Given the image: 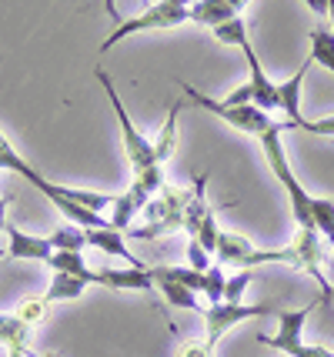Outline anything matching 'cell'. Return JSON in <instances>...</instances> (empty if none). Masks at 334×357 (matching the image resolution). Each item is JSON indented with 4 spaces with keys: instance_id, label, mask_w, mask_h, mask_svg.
<instances>
[{
    "instance_id": "obj_1",
    "label": "cell",
    "mask_w": 334,
    "mask_h": 357,
    "mask_svg": "<svg viewBox=\"0 0 334 357\" xmlns=\"http://www.w3.org/2000/svg\"><path fill=\"white\" fill-rule=\"evenodd\" d=\"M284 130L287 124H278L271 127V130H264L261 134V154H264V160H268L271 174L278 177V184L284 187L287 201H291V214H294V224L298 227H308V231H314V218H311V194H308V187L298 181V174L291 171V160H287V151H284Z\"/></svg>"
},
{
    "instance_id": "obj_2",
    "label": "cell",
    "mask_w": 334,
    "mask_h": 357,
    "mask_svg": "<svg viewBox=\"0 0 334 357\" xmlns=\"http://www.w3.org/2000/svg\"><path fill=\"white\" fill-rule=\"evenodd\" d=\"M191 194L194 187H174V184H164L147 201V207L141 211V218L147 227H130V237H137V241H158L164 234H174L184 227V211H188V204H191Z\"/></svg>"
},
{
    "instance_id": "obj_3",
    "label": "cell",
    "mask_w": 334,
    "mask_h": 357,
    "mask_svg": "<svg viewBox=\"0 0 334 357\" xmlns=\"http://www.w3.org/2000/svg\"><path fill=\"white\" fill-rule=\"evenodd\" d=\"M177 87L184 91V97L191 100L197 110H207V114H214L218 121H224L227 127H234L241 134H248V137H261L264 130L278 124L274 117H271L268 110H261L257 104H241V107H231V104H224V100H214V97H207L201 93L197 87L191 84H184V80H177Z\"/></svg>"
},
{
    "instance_id": "obj_4",
    "label": "cell",
    "mask_w": 334,
    "mask_h": 357,
    "mask_svg": "<svg viewBox=\"0 0 334 357\" xmlns=\"http://www.w3.org/2000/svg\"><path fill=\"white\" fill-rule=\"evenodd\" d=\"M94 80L104 87V93H107V100H111V107H114V117H117V124H121L124 157H128L130 171L154 167V164H158V157H154V137H147V134H141V130L134 127L128 107H124V100H121V91L114 87V80L107 77V70H104V67H94Z\"/></svg>"
},
{
    "instance_id": "obj_5",
    "label": "cell",
    "mask_w": 334,
    "mask_h": 357,
    "mask_svg": "<svg viewBox=\"0 0 334 357\" xmlns=\"http://www.w3.org/2000/svg\"><path fill=\"white\" fill-rule=\"evenodd\" d=\"M188 20H191V7H177V3H167V0H158L154 7L141 10L137 17L121 20V24L107 33V40L100 44V54L114 50L121 40H128V37H134V33H144V31H174V27L188 24Z\"/></svg>"
},
{
    "instance_id": "obj_6",
    "label": "cell",
    "mask_w": 334,
    "mask_h": 357,
    "mask_svg": "<svg viewBox=\"0 0 334 357\" xmlns=\"http://www.w3.org/2000/svg\"><path fill=\"white\" fill-rule=\"evenodd\" d=\"M214 257H218L224 267H238V271H255V267H261V264H291L294 267V250L291 248L261 250V248H255L251 241H244L241 234H231V231L218 234Z\"/></svg>"
},
{
    "instance_id": "obj_7",
    "label": "cell",
    "mask_w": 334,
    "mask_h": 357,
    "mask_svg": "<svg viewBox=\"0 0 334 357\" xmlns=\"http://www.w3.org/2000/svg\"><path fill=\"white\" fill-rule=\"evenodd\" d=\"M278 311H281V307H274V304H227V301L207 304L204 307V327H207L204 341L211 344V347H218V341H221L231 327H238L241 321H248V317H278Z\"/></svg>"
},
{
    "instance_id": "obj_8",
    "label": "cell",
    "mask_w": 334,
    "mask_h": 357,
    "mask_svg": "<svg viewBox=\"0 0 334 357\" xmlns=\"http://www.w3.org/2000/svg\"><path fill=\"white\" fill-rule=\"evenodd\" d=\"M7 261H37V264H47L50 257H54V244H50L47 237H37V234H27L14 227V224H7Z\"/></svg>"
},
{
    "instance_id": "obj_9",
    "label": "cell",
    "mask_w": 334,
    "mask_h": 357,
    "mask_svg": "<svg viewBox=\"0 0 334 357\" xmlns=\"http://www.w3.org/2000/svg\"><path fill=\"white\" fill-rule=\"evenodd\" d=\"M311 314H314V304H304V307H281V311H278L281 331H278V334H261L257 341L274 347V351H284L291 344L304 341V324H308Z\"/></svg>"
},
{
    "instance_id": "obj_10",
    "label": "cell",
    "mask_w": 334,
    "mask_h": 357,
    "mask_svg": "<svg viewBox=\"0 0 334 357\" xmlns=\"http://www.w3.org/2000/svg\"><path fill=\"white\" fill-rule=\"evenodd\" d=\"M311 67H314V63L304 61L287 80H278V110L287 117L284 121L287 130H294V127L304 121L301 117V93H304V80H308V70H311Z\"/></svg>"
},
{
    "instance_id": "obj_11",
    "label": "cell",
    "mask_w": 334,
    "mask_h": 357,
    "mask_svg": "<svg viewBox=\"0 0 334 357\" xmlns=\"http://www.w3.org/2000/svg\"><path fill=\"white\" fill-rule=\"evenodd\" d=\"M244 50V61H248V84L255 87V104L261 110H268V114H274L278 110V84L268 77V70H264V63L257 61V54H255V47L251 44H244L241 47Z\"/></svg>"
},
{
    "instance_id": "obj_12",
    "label": "cell",
    "mask_w": 334,
    "mask_h": 357,
    "mask_svg": "<svg viewBox=\"0 0 334 357\" xmlns=\"http://www.w3.org/2000/svg\"><path fill=\"white\" fill-rule=\"evenodd\" d=\"M97 287H111V291H154V278L151 267H100L97 271Z\"/></svg>"
},
{
    "instance_id": "obj_13",
    "label": "cell",
    "mask_w": 334,
    "mask_h": 357,
    "mask_svg": "<svg viewBox=\"0 0 334 357\" xmlns=\"http://www.w3.org/2000/svg\"><path fill=\"white\" fill-rule=\"evenodd\" d=\"M251 0H194L191 7V20L194 24H201V27H221L227 20H234L241 17V10L248 7Z\"/></svg>"
},
{
    "instance_id": "obj_14",
    "label": "cell",
    "mask_w": 334,
    "mask_h": 357,
    "mask_svg": "<svg viewBox=\"0 0 334 357\" xmlns=\"http://www.w3.org/2000/svg\"><path fill=\"white\" fill-rule=\"evenodd\" d=\"M87 248L104 250V254H111V257H124L130 267H147V264H141V261L130 254L124 234L114 231V227H97V231H87Z\"/></svg>"
},
{
    "instance_id": "obj_15",
    "label": "cell",
    "mask_w": 334,
    "mask_h": 357,
    "mask_svg": "<svg viewBox=\"0 0 334 357\" xmlns=\"http://www.w3.org/2000/svg\"><path fill=\"white\" fill-rule=\"evenodd\" d=\"M47 267L57 271V274H70V278H80L87 284H97V271L84 261V250H54Z\"/></svg>"
},
{
    "instance_id": "obj_16",
    "label": "cell",
    "mask_w": 334,
    "mask_h": 357,
    "mask_svg": "<svg viewBox=\"0 0 334 357\" xmlns=\"http://www.w3.org/2000/svg\"><path fill=\"white\" fill-rule=\"evenodd\" d=\"M181 110H184V104H171L167 121H164V127H160L158 137H154V157H158L160 167H164L177 151V121H181Z\"/></svg>"
},
{
    "instance_id": "obj_17",
    "label": "cell",
    "mask_w": 334,
    "mask_h": 357,
    "mask_svg": "<svg viewBox=\"0 0 334 357\" xmlns=\"http://www.w3.org/2000/svg\"><path fill=\"white\" fill-rule=\"evenodd\" d=\"M91 284L80 278H70V274H57L50 271V280H47V291H44V301L47 304H61V301H77Z\"/></svg>"
},
{
    "instance_id": "obj_18",
    "label": "cell",
    "mask_w": 334,
    "mask_h": 357,
    "mask_svg": "<svg viewBox=\"0 0 334 357\" xmlns=\"http://www.w3.org/2000/svg\"><path fill=\"white\" fill-rule=\"evenodd\" d=\"M308 61L334 74V31L328 24H318L311 31V54H308Z\"/></svg>"
},
{
    "instance_id": "obj_19",
    "label": "cell",
    "mask_w": 334,
    "mask_h": 357,
    "mask_svg": "<svg viewBox=\"0 0 334 357\" xmlns=\"http://www.w3.org/2000/svg\"><path fill=\"white\" fill-rule=\"evenodd\" d=\"M31 341V324H24L17 314H0V344L7 351H27Z\"/></svg>"
},
{
    "instance_id": "obj_20",
    "label": "cell",
    "mask_w": 334,
    "mask_h": 357,
    "mask_svg": "<svg viewBox=\"0 0 334 357\" xmlns=\"http://www.w3.org/2000/svg\"><path fill=\"white\" fill-rule=\"evenodd\" d=\"M154 278V287H158L164 301L167 304H174V307H184V311H201V304H197V294H194L191 287H184V284H177V280H167V278H158V274H151Z\"/></svg>"
},
{
    "instance_id": "obj_21",
    "label": "cell",
    "mask_w": 334,
    "mask_h": 357,
    "mask_svg": "<svg viewBox=\"0 0 334 357\" xmlns=\"http://www.w3.org/2000/svg\"><path fill=\"white\" fill-rule=\"evenodd\" d=\"M50 244H54V250H84L87 248V231L84 227H77V224H61L57 231L47 237Z\"/></svg>"
},
{
    "instance_id": "obj_22",
    "label": "cell",
    "mask_w": 334,
    "mask_h": 357,
    "mask_svg": "<svg viewBox=\"0 0 334 357\" xmlns=\"http://www.w3.org/2000/svg\"><path fill=\"white\" fill-rule=\"evenodd\" d=\"M214 40L224 47H244L251 44V37H248V20H244V14L234 17V20H227V24H221V27H214Z\"/></svg>"
},
{
    "instance_id": "obj_23",
    "label": "cell",
    "mask_w": 334,
    "mask_h": 357,
    "mask_svg": "<svg viewBox=\"0 0 334 357\" xmlns=\"http://www.w3.org/2000/svg\"><path fill=\"white\" fill-rule=\"evenodd\" d=\"M224 287H227V267H224L221 261H214V264L204 271V297H207V304H221Z\"/></svg>"
},
{
    "instance_id": "obj_24",
    "label": "cell",
    "mask_w": 334,
    "mask_h": 357,
    "mask_svg": "<svg viewBox=\"0 0 334 357\" xmlns=\"http://www.w3.org/2000/svg\"><path fill=\"white\" fill-rule=\"evenodd\" d=\"M311 218H314V231L321 237L334 234V201L331 197H311Z\"/></svg>"
},
{
    "instance_id": "obj_25",
    "label": "cell",
    "mask_w": 334,
    "mask_h": 357,
    "mask_svg": "<svg viewBox=\"0 0 334 357\" xmlns=\"http://www.w3.org/2000/svg\"><path fill=\"white\" fill-rule=\"evenodd\" d=\"M47 311H50V304L44 301V297H24L20 304H17V317L24 321V324H31V327H37L44 317H47Z\"/></svg>"
},
{
    "instance_id": "obj_26",
    "label": "cell",
    "mask_w": 334,
    "mask_h": 357,
    "mask_svg": "<svg viewBox=\"0 0 334 357\" xmlns=\"http://www.w3.org/2000/svg\"><path fill=\"white\" fill-rule=\"evenodd\" d=\"M255 280V271H238V274H231L227 278V287H224V301L227 304H241V297L248 291V284Z\"/></svg>"
},
{
    "instance_id": "obj_27",
    "label": "cell",
    "mask_w": 334,
    "mask_h": 357,
    "mask_svg": "<svg viewBox=\"0 0 334 357\" xmlns=\"http://www.w3.org/2000/svg\"><path fill=\"white\" fill-rule=\"evenodd\" d=\"M211 264H214V261H211V254L201 248V241L188 237V267H194V271H201V274H204Z\"/></svg>"
},
{
    "instance_id": "obj_28",
    "label": "cell",
    "mask_w": 334,
    "mask_h": 357,
    "mask_svg": "<svg viewBox=\"0 0 334 357\" xmlns=\"http://www.w3.org/2000/svg\"><path fill=\"white\" fill-rule=\"evenodd\" d=\"M177 357H214V347L201 337H191V341H184L177 347Z\"/></svg>"
},
{
    "instance_id": "obj_29",
    "label": "cell",
    "mask_w": 334,
    "mask_h": 357,
    "mask_svg": "<svg viewBox=\"0 0 334 357\" xmlns=\"http://www.w3.org/2000/svg\"><path fill=\"white\" fill-rule=\"evenodd\" d=\"M224 104H231V107H241V104H255V87L251 84H241L234 91L224 97Z\"/></svg>"
},
{
    "instance_id": "obj_30",
    "label": "cell",
    "mask_w": 334,
    "mask_h": 357,
    "mask_svg": "<svg viewBox=\"0 0 334 357\" xmlns=\"http://www.w3.org/2000/svg\"><path fill=\"white\" fill-rule=\"evenodd\" d=\"M304 7L311 10L314 17H328V0H301Z\"/></svg>"
},
{
    "instance_id": "obj_31",
    "label": "cell",
    "mask_w": 334,
    "mask_h": 357,
    "mask_svg": "<svg viewBox=\"0 0 334 357\" xmlns=\"http://www.w3.org/2000/svg\"><path fill=\"white\" fill-rule=\"evenodd\" d=\"M7 211H10V197H0V237L7 231Z\"/></svg>"
},
{
    "instance_id": "obj_32",
    "label": "cell",
    "mask_w": 334,
    "mask_h": 357,
    "mask_svg": "<svg viewBox=\"0 0 334 357\" xmlns=\"http://www.w3.org/2000/svg\"><path fill=\"white\" fill-rule=\"evenodd\" d=\"M104 10H107V17H111L114 24H121V10H117V0H104Z\"/></svg>"
},
{
    "instance_id": "obj_33",
    "label": "cell",
    "mask_w": 334,
    "mask_h": 357,
    "mask_svg": "<svg viewBox=\"0 0 334 357\" xmlns=\"http://www.w3.org/2000/svg\"><path fill=\"white\" fill-rule=\"evenodd\" d=\"M328 27L334 31V0H328Z\"/></svg>"
},
{
    "instance_id": "obj_34",
    "label": "cell",
    "mask_w": 334,
    "mask_h": 357,
    "mask_svg": "<svg viewBox=\"0 0 334 357\" xmlns=\"http://www.w3.org/2000/svg\"><path fill=\"white\" fill-rule=\"evenodd\" d=\"M167 3H177V7H194V0H167Z\"/></svg>"
},
{
    "instance_id": "obj_35",
    "label": "cell",
    "mask_w": 334,
    "mask_h": 357,
    "mask_svg": "<svg viewBox=\"0 0 334 357\" xmlns=\"http://www.w3.org/2000/svg\"><path fill=\"white\" fill-rule=\"evenodd\" d=\"M7 357H31V351H7Z\"/></svg>"
},
{
    "instance_id": "obj_36",
    "label": "cell",
    "mask_w": 334,
    "mask_h": 357,
    "mask_svg": "<svg viewBox=\"0 0 334 357\" xmlns=\"http://www.w3.org/2000/svg\"><path fill=\"white\" fill-rule=\"evenodd\" d=\"M328 271H331V274H334V257H328Z\"/></svg>"
},
{
    "instance_id": "obj_37",
    "label": "cell",
    "mask_w": 334,
    "mask_h": 357,
    "mask_svg": "<svg viewBox=\"0 0 334 357\" xmlns=\"http://www.w3.org/2000/svg\"><path fill=\"white\" fill-rule=\"evenodd\" d=\"M0 261H7V250H3V248H0Z\"/></svg>"
},
{
    "instance_id": "obj_38",
    "label": "cell",
    "mask_w": 334,
    "mask_h": 357,
    "mask_svg": "<svg viewBox=\"0 0 334 357\" xmlns=\"http://www.w3.org/2000/svg\"><path fill=\"white\" fill-rule=\"evenodd\" d=\"M328 244H331V248H334V234H331V237H328Z\"/></svg>"
},
{
    "instance_id": "obj_39",
    "label": "cell",
    "mask_w": 334,
    "mask_h": 357,
    "mask_svg": "<svg viewBox=\"0 0 334 357\" xmlns=\"http://www.w3.org/2000/svg\"><path fill=\"white\" fill-rule=\"evenodd\" d=\"M331 301H334V284H331Z\"/></svg>"
}]
</instances>
